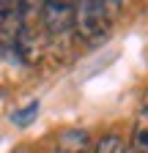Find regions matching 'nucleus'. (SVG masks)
Instances as JSON below:
<instances>
[{"label":"nucleus","instance_id":"nucleus-10","mask_svg":"<svg viewBox=\"0 0 148 153\" xmlns=\"http://www.w3.org/2000/svg\"><path fill=\"white\" fill-rule=\"evenodd\" d=\"M58 153H66V150H58Z\"/></svg>","mask_w":148,"mask_h":153},{"label":"nucleus","instance_id":"nucleus-7","mask_svg":"<svg viewBox=\"0 0 148 153\" xmlns=\"http://www.w3.org/2000/svg\"><path fill=\"white\" fill-rule=\"evenodd\" d=\"M36 112H39V104L33 101V104H30L28 109H19V112H14V123H16V126H28V120L33 118Z\"/></svg>","mask_w":148,"mask_h":153},{"label":"nucleus","instance_id":"nucleus-6","mask_svg":"<svg viewBox=\"0 0 148 153\" xmlns=\"http://www.w3.org/2000/svg\"><path fill=\"white\" fill-rule=\"evenodd\" d=\"M132 153H148V123H137L132 134Z\"/></svg>","mask_w":148,"mask_h":153},{"label":"nucleus","instance_id":"nucleus-2","mask_svg":"<svg viewBox=\"0 0 148 153\" xmlns=\"http://www.w3.org/2000/svg\"><path fill=\"white\" fill-rule=\"evenodd\" d=\"M77 0H41V22L49 36H66L74 27Z\"/></svg>","mask_w":148,"mask_h":153},{"label":"nucleus","instance_id":"nucleus-5","mask_svg":"<svg viewBox=\"0 0 148 153\" xmlns=\"http://www.w3.org/2000/svg\"><path fill=\"white\" fill-rule=\"evenodd\" d=\"M123 140L118 137V134H107V137H102L96 145H93V153H123Z\"/></svg>","mask_w":148,"mask_h":153},{"label":"nucleus","instance_id":"nucleus-8","mask_svg":"<svg viewBox=\"0 0 148 153\" xmlns=\"http://www.w3.org/2000/svg\"><path fill=\"white\" fill-rule=\"evenodd\" d=\"M102 3H104V8H107V16L115 19V16L123 11V3H126V0H102Z\"/></svg>","mask_w":148,"mask_h":153},{"label":"nucleus","instance_id":"nucleus-9","mask_svg":"<svg viewBox=\"0 0 148 153\" xmlns=\"http://www.w3.org/2000/svg\"><path fill=\"white\" fill-rule=\"evenodd\" d=\"M14 11H16V8H14V0H0V22L8 19Z\"/></svg>","mask_w":148,"mask_h":153},{"label":"nucleus","instance_id":"nucleus-1","mask_svg":"<svg viewBox=\"0 0 148 153\" xmlns=\"http://www.w3.org/2000/svg\"><path fill=\"white\" fill-rule=\"evenodd\" d=\"M110 22L113 19L107 16V8L102 0H80L77 14H74V27L80 30V36L85 41H99L107 36Z\"/></svg>","mask_w":148,"mask_h":153},{"label":"nucleus","instance_id":"nucleus-3","mask_svg":"<svg viewBox=\"0 0 148 153\" xmlns=\"http://www.w3.org/2000/svg\"><path fill=\"white\" fill-rule=\"evenodd\" d=\"M88 145H90L88 131L71 128V131H63V134H61V148H58V150H66V153H85Z\"/></svg>","mask_w":148,"mask_h":153},{"label":"nucleus","instance_id":"nucleus-4","mask_svg":"<svg viewBox=\"0 0 148 153\" xmlns=\"http://www.w3.org/2000/svg\"><path fill=\"white\" fill-rule=\"evenodd\" d=\"M16 16L22 27H33V19L41 16V0H14Z\"/></svg>","mask_w":148,"mask_h":153}]
</instances>
